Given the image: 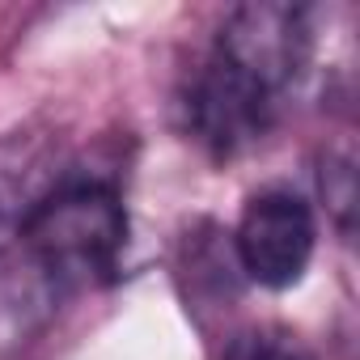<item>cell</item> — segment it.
<instances>
[{
	"label": "cell",
	"instance_id": "obj_1",
	"mask_svg": "<svg viewBox=\"0 0 360 360\" xmlns=\"http://www.w3.org/2000/svg\"><path fill=\"white\" fill-rule=\"evenodd\" d=\"M22 246L51 284H81L115 271L127 246V208L102 183H68L22 217Z\"/></svg>",
	"mask_w": 360,
	"mask_h": 360
},
{
	"label": "cell",
	"instance_id": "obj_2",
	"mask_svg": "<svg viewBox=\"0 0 360 360\" xmlns=\"http://www.w3.org/2000/svg\"><path fill=\"white\" fill-rule=\"evenodd\" d=\"M314 9L305 5H280V0H255L238 5L221 34H217V60L267 89L271 98H284L314 64Z\"/></svg>",
	"mask_w": 360,
	"mask_h": 360
},
{
	"label": "cell",
	"instance_id": "obj_3",
	"mask_svg": "<svg viewBox=\"0 0 360 360\" xmlns=\"http://www.w3.org/2000/svg\"><path fill=\"white\" fill-rule=\"evenodd\" d=\"M314 246H318L314 212L292 191H259L242 208V221L233 229L238 267L246 271V280L271 292H284L305 280Z\"/></svg>",
	"mask_w": 360,
	"mask_h": 360
},
{
	"label": "cell",
	"instance_id": "obj_4",
	"mask_svg": "<svg viewBox=\"0 0 360 360\" xmlns=\"http://www.w3.org/2000/svg\"><path fill=\"white\" fill-rule=\"evenodd\" d=\"M276 106L280 98H271L267 89H259L255 81H246L242 72H233L212 56L191 81L187 123H191V136L208 144L217 157H238L242 148L267 136Z\"/></svg>",
	"mask_w": 360,
	"mask_h": 360
},
{
	"label": "cell",
	"instance_id": "obj_5",
	"mask_svg": "<svg viewBox=\"0 0 360 360\" xmlns=\"http://www.w3.org/2000/svg\"><path fill=\"white\" fill-rule=\"evenodd\" d=\"M318 195L326 204V217L339 225V233L356 229V153L352 144H330L318 157Z\"/></svg>",
	"mask_w": 360,
	"mask_h": 360
},
{
	"label": "cell",
	"instance_id": "obj_6",
	"mask_svg": "<svg viewBox=\"0 0 360 360\" xmlns=\"http://www.w3.org/2000/svg\"><path fill=\"white\" fill-rule=\"evenodd\" d=\"M221 360H314V352L288 330L255 326V330H242L238 339H229Z\"/></svg>",
	"mask_w": 360,
	"mask_h": 360
},
{
	"label": "cell",
	"instance_id": "obj_7",
	"mask_svg": "<svg viewBox=\"0 0 360 360\" xmlns=\"http://www.w3.org/2000/svg\"><path fill=\"white\" fill-rule=\"evenodd\" d=\"M22 165H26V161H22ZM22 165H18V157H13L9 144H0V212L9 208V195H13V187H18Z\"/></svg>",
	"mask_w": 360,
	"mask_h": 360
}]
</instances>
